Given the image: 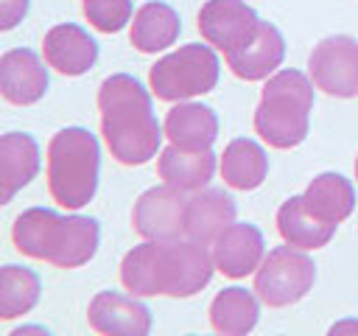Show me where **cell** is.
I'll return each instance as SVG.
<instances>
[{
  "mask_svg": "<svg viewBox=\"0 0 358 336\" xmlns=\"http://www.w3.org/2000/svg\"><path fill=\"white\" fill-rule=\"evenodd\" d=\"M215 272V258L204 241L173 238L137 244L120 260V283L137 297H193Z\"/></svg>",
  "mask_w": 358,
  "mask_h": 336,
  "instance_id": "cell-1",
  "label": "cell"
},
{
  "mask_svg": "<svg viewBox=\"0 0 358 336\" xmlns=\"http://www.w3.org/2000/svg\"><path fill=\"white\" fill-rule=\"evenodd\" d=\"M101 134L123 165H143L157 157L165 126H159L148 90L129 73H112L98 87Z\"/></svg>",
  "mask_w": 358,
  "mask_h": 336,
  "instance_id": "cell-2",
  "label": "cell"
},
{
  "mask_svg": "<svg viewBox=\"0 0 358 336\" xmlns=\"http://www.w3.org/2000/svg\"><path fill=\"white\" fill-rule=\"evenodd\" d=\"M11 241L28 258L59 269H78L95 258L101 227L90 216H59L48 207H28L17 216Z\"/></svg>",
  "mask_w": 358,
  "mask_h": 336,
  "instance_id": "cell-3",
  "label": "cell"
},
{
  "mask_svg": "<svg viewBox=\"0 0 358 336\" xmlns=\"http://www.w3.org/2000/svg\"><path fill=\"white\" fill-rule=\"evenodd\" d=\"M101 148L90 129H59L48 143V188L56 204L81 210L98 190Z\"/></svg>",
  "mask_w": 358,
  "mask_h": 336,
  "instance_id": "cell-4",
  "label": "cell"
},
{
  "mask_svg": "<svg viewBox=\"0 0 358 336\" xmlns=\"http://www.w3.org/2000/svg\"><path fill=\"white\" fill-rule=\"evenodd\" d=\"M313 84L299 70L274 73L255 109V132L271 148H294L308 137Z\"/></svg>",
  "mask_w": 358,
  "mask_h": 336,
  "instance_id": "cell-5",
  "label": "cell"
},
{
  "mask_svg": "<svg viewBox=\"0 0 358 336\" xmlns=\"http://www.w3.org/2000/svg\"><path fill=\"white\" fill-rule=\"evenodd\" d=\"M218 56L210 45L193 42L157 59L148 70L151 92L159 101H187L204 95L218 84Z\"/></svg>",
  "mask_w": 358,
  "mask_h": 336,
  "instance_id": "cell-6",
  "label": "cell"
},
{
  "mask_svg": "<svg viewBox=\"0 0 358 336\" xmlns=\"http://www.w3.org/2000/svg\"><path fill=\"white\" fill-rule=\"evenodd\" d=\"M316 283V266L299 246L271 249L255 272V291L268 308L299 302Z\"/></svg>",
  "mask_w": 358,
  "mask_h": 336,
  "instance_id": "cell-7",
  "label": "cell"
},
{
  "mask_svg": "<svg viewBox=\"0 0 358 336\" xmlns=\"http://www.w3.org/2000/svg\"><path fill=\"white\" fill-rule=\"evenodd\" d=\"M310 81L336 98L358 95V39L347 34L324 36L308 56Z\"/></svg>",
  "mask_w": 358,
  "mask_h": 336,
  "instance_id": "cell-8",
  "label": "cell"
},
{
  "mask_svg": "<svg viewBox=\"0 0 358 336\" xmlns=\"http://www.w3.org/2000/svg\"><path fill=\"white\" fill-rule=\"evenodd\" d=\"M260 17L243 0H207L199 11V31L207 45L224 50V56L241 50L257 34Z\"/></svg>",
  "mask_w": 358,
  "mask_h": 336,
  "instance_id": "cell-9",
  "label": "cell"
},
{
  "mask_svg": "<svg viewBox=\"0 0 358 336\" xmlns=\"http://www.w3.org/2000/svg\"><path fill=\"white\" fill-rule=\"evenodd\" d=\"M185 210H187L185 190L162 182L140 193V199L134 202L131 221L143 238L173 241L185 235Z\"/></svg>",
  "mask_w": 358,
  "mask_h": 336,
  "instance_id": "cell-10",
  "label": "cell"
},
{
  "mask_svg": "<svg viewBox=\"0 0 358 336\" xmlns=\"http://www.w3.org/2000/svg\"><path fill=\"white\" fill-rule=\"evenodd\" d=\"M87 322L95 333L106 336H145L151 330V311L137 300V294H117V291H98L90 300Z\"/></svg>",
  "mask_w": 358,
  "mask_h": 336,
  "instance_id": "cell-11",
  "label": "cell"
},
{
  "mask_svg": "<svg viewBox=\"0 0 358 336\" xmlns=\"http://www.w3.org/2000/svg\"><path fill=\"white\" fill-rule=\"evenodd\" d=\"M45 62L62 76H84L98 62V42L76 22L53 25L42 39Z\"/></svg>",
  "mask_w": 358,
  "mask_h": 336,
  "instance_id": "cell-12",
  "label": "cell"
},
{
  "mask_svg": "<svg viewBox=\"0 0 358 336\" xmlns=\"http://www.w3.org/2000/svg\"><path fill=\"white\" fill-rule=\"evenodd\" d=\"M48 90V70L28 48H11L0 59V92L8 104H36Z\"/></svg>",
  "mask_w": 358,
  "mask_h": 336,
  "instance_id": "cell-13",
  "label": "cell"
},
{
  "mask_svg": "<svg viewBox=\"0 0 358 336\" xmlns=\"http://www.w3.org/2000/svg\"><path fill=\"white\" fill-rule=\"evenodd\" d=\"M263 232L255 224H229L215 241H213V258L215 269L227 277H246L257 272L263 263Z\"/></svg>",
  "mask_w": 358,
  "mask_h": 336,
  "instance_id": "cell-14",
  "label": "cell"
},
{
  "mask_svg": "<svg viewBox=\"0 0 358 336\" xmlns=\"http://www.w3.org/2000/svg\"><path fill=\"white\" fill-rule=\"evenodd\" d=\"M285 59V39L277 31V25L263 22L257 25V34L235 53L227 56V67L243 78V81H260L268 73H274Z\"/></svg>",
  "mask_w": 358,
  "mask_h": 336,
  "instance_id": "cell-15",
  "label": "cell"
},
{
  "mask_svg": "<svg viewBox=\"0 0 358 336\" xmlns=\"http://www.w3.org/2000/svg\"><path fill=\"white\" fill-rule=\"evenodd\" d=\"M235 199L221 188H201L187 199L185 210V235L213 244L235 221Z\"/></svg>",
  "mask_w": 358,
  "mask_h": 336,
  "instance_id": "cell-16",
  "label": "cell"
},
{
  "mask_svg": "<svg viewBox=\"0 0 358 336\" xmlns=\"http://www.w3.org/2000/svg\"><path fill=\"white\" fill-rule=\"evenodd\" d=\"M165 137L185 151H207L218 137V115L204 104L179 101L165 115Z\"/></svg>",
  "mask_w": 358,
  "mask_h": 336,
  "instance_id": "cell-17",
  "label": "cell"
},
{
  "mask_svg": "<svg viewBox=\"0 0 358 336\" xmlns=\"http://www.w3.org/2000/svg\"><path fill=\"white\" fill-rule=\"evenodd\" d=\"M157 174L165 185H173L185 193H196L201 188H207V182L215 174V154L207 151H185L179 146H168L162 148L159 160H157Z\"/></svg>",
  "mask_w": 358,
  "mask_h": 336,
  "instance_id": "cell-18",
  "label": "cell"
},
{
  "mask_svg": "<svg viewBox=\"0 0 358 336\" xmlns=\"http://www.w3.org/2000/svg\"><path fill=\"white\" fill-rule=\"evenodd\" d=\"M39 171V146L31 134L8 132L0 137V182L3 202H11Z\"/></svg>",
  "mask_w": 358,
  "mask_h": 336,
  "instance_id": "cell-19",
  "label": "cell"
},
{
  "mask_svg": "<svg viewBox=\"0 0 358 336\" xmlns=\"http://www.w3.org/2000/svg\"><path fill=\"white\" fill-rule=\"evenodd\" d=\"M179 31H182L179 14L168 3L151 0L134 11V22H131L129 36L140 53H157V50L171 48L179 39Z\"/></svg>",
  "mask_w": 358,
  "mask_h": 336,
  "instance_id": "cell-20",
  "label": "cell"
},
{
  "mask_svg": "<svg viewBox=\"0 0 358 336\" xmlns=\"http://www.w3.org/2000/svg\"><path fill=\"white\" fill-rule=\"evenodd\" d=\"M338 224H327L322 218H316L302 196H291L280 204L277 210V230L282 235L285 244L299 246V249H319L327 246L330 238L336 235Z\"/></svg>",
  "mask_w": 358,
  "mask_h": 336,
  "instance_id": "cell-21",
  "label": "cell"
},
{
  "mask_svg": "<svg viewBox=\"0 0 358 336\" xmlns=\"http://www.w3.org/2000/svg\"><path fill=\"white\" fill-rule=\"evenodd\" d=\"M302 199L316 218H322L327 224H341L355 207V188L341 174L327 171L308 182Z\"/></svg>",
  "mask_w": 358,
  "mask_h": 336,
  "instance_id": "cell-22",
  "label": "cell"
},
{
  "mask_svg": "<svg viewBox=\"0 0 358 336\" xmlns=\"http://www.w3.org/2000/svg\"><path fill=\"white\" fill-rule=\"evenodd\" d=\"M268 174V157L260 143L235 137L221 154V176L235 190H255Z\"/></svg>",
  "mask_w": 358,
  "mask_h": 336,
  "instance_id": "cell-23",
  "label": "cell"
},
{
  "mask_svg": "<svg viewBox=\"0 0 358 336\" xmlns=\"http://www.w3.org/2000/svg\"><path fill=\"white\" fill-rule=\"evenodd\" d=\"M257 319H260V305L255 294L241 286L218 291L210 302V325L218 333H229V336L249 333L257 325Z\"/></svg>",
  "mask_w": 358,
  "mask_h": 336,
  "instance_id": "cell-24",
  "label": "cell"
},
{
  "mask_svg": "<svg viewBox=\"0 0 358 336\" xmlns=\"http://www.w3.org/2000/svg\"><path fill=\"white\" fill-rule=\"evenodd\" d=\"M39 274L17 266V263H6L0 269V319H17L22 314H28L36 302H39Z\"/></svg>",
  "mask_w": 358,
  "mask_h": 336,
  "instance_id": "cell-25",
  "label": "cell"
},
{
  "mask_svg": "<svg viewBox=\"0 0 358 336\" xmlns=\"http://www.w3.org/2000/svg\"><path fill=\"white\" fill-rule=\"evenodd\" d=\"M131 0H84V17L101 34H117L126 22H131Z\"/></svg>",
  "mask_w": 358,
  "mask_h": 336,
  "instance_id": "cell-26",
  "label": "cell"
},
{
  "mask_svg": "<svg viewBox=\"0 0 358 336\" xmlns=\"http://www.w3.org/2000/svg\"><path fill=\"white\" fill-rule=\"evenodd\" d=\"M28 11V0H0V28L11 31Z\"/></svg>",
  "mask_w": 358,
  "mask_h": 336,
  "instance_id": "cell-27",
  "label": "cell"
},
{
  "mask_svg": "<svg viewBox=\"0 0 358 336\" xmlns=\"http://www.w3.org/2000/svg\"><path fill=\"white\" fill-rule=\"evenodd\" d=\"M31 333H42V336H48L45 328H17V330H11L8 336H31Z\"/></svg>",
  "mask_w": 358,
  "mask_h": 336,
  "instance_id": "cell-28",
  "label": "cell"
},
{
  "mask_svg": "<svg viewBox=\"0 0 358 336\" xmlns=\"http://www.w3.org/2000/svg\"><path fill=\"white\" fill-rule=\"evenodd\" d=\"M341 330H358V322L350 319V322H338V325L330 328V333H341Z\"/></svg>",
  "mask_w": 358,
  "mask_h": 336,
  "instance_id": "cell-29",
  "label": "cell"
},
{
  "mask_svg": "<svg viewBox=\"0 0 358 336\" xmlns=\"http://www.w3.org/2000/svg\"><path fill=\"white\" fill-rule=\"evenodd\" d=\"M355 179H358V157H355Z\"/></svg>",
  "mask_w": 358,
  "mask_h": 336,
  "instance_id": "cell-30",
  "label": "cell"
}]
</instances>
